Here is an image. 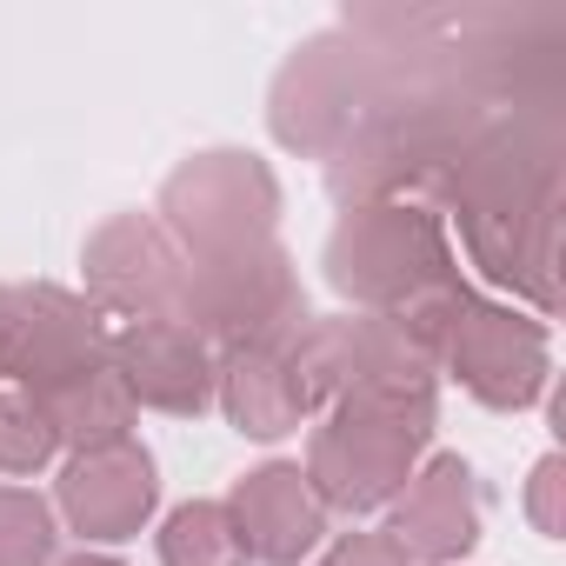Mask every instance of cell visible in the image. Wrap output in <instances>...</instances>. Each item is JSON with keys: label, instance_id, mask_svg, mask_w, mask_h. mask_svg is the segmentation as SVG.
Returning <instances> with one entry per match:
<instances>
[{"label": "cell", "instance_id": "cell-1", "mask_svg": "<svg viewBox=\"0 0 566 566\" xmlns=\"http://www.w3.org/2000/svg\"><path fill=\"white\" fill-rule=\"evenodd\" d=\"M433 193L460 213L467 253L486 280L526 294L539 314H553V233H559V140L553 127H480L453 167L433 180Z\"/></svg>", "mask_w": 566, "mask_h": 566}, {"label": "cell", "instance_id": "cell-2", "mask_svg": "<svg viewBox=\"0 0 566 566\" xmlns=\"http://www.w3.org/2000/svg\"><path fill=\"white\" fill-rule=\"evenodd\" d=\"M433 367L407 360L387 374H367L354 387H340L307 440V486L321 493V506L334 513H374L394 506V493L413 480L427 440H433Z\"/></svg>", "mask_w": 566, "mask_h": 566}, {"label": "cell", "instance_id": "cell-3", "mask_svg": "<svg viewBox=\"0 0 566 566\" xmlns=\"http://www.w3.org/2000/svg\"><path fill=\"white\" fill-rule=\"evenodd\" d=\"M327 280L360 307L407 321L447 287H460V266L433 207L413 200H347L340 227L327 233Z\"/></svg>", "mask_w": 566, "mask_h": 566}, {"label": "cell", "instance_id": "cell-4", "mask_svg": "<svg viewBox=\"0 0 566 566\" xmlns=\"http://www.w3.org/2000/svg\"><path fill=\"white\" fill-rule=\"evenodd\" d=\"M400 327L420 340V354L433 360V374L447 367L493 413H520V407H533L546 394V374H553L546 321L480 301L467 280L447 287L440 301H427L420 314H407Z\"/></svg>", "mask_w": 566, "mask_h": 566}, {"label": "cell", "instance_id": "cell-5", "mask_svg": "<svg viewBox=\"0 0 566 566\" xmlns=\"http://www.w3.org/2000/svg\"><path fill=\"white\" fill-rule=\"evenodd\" d=\"M187 327L213 347V360L253 354V347H294L314 327L294 253L280 240H253V247H233L220 260H193Z\"/></svg>", "mask_w": 566, "mask_h": 566}, {"label": "cell", "instance_id": "cell-6", "mask_svg": "<svg viewBox=\"0 0 566 566\" xmlns=\"http://www.w3.org/2000/svg\"><path fill=\"white\" fill-rule=\"evenodd\" d=\"M154 220L167 227V240L187 253V260H220L233 247H253V240H273V220H280V180L260 154H240V147H213V154H193L167 174L160 187V207Z\"/></svg>", "mask_w": 566, "mask_h": 566}, {"label": "cell", "instance_id": "cell-7", "mask_svg": "<svg viewBox=\"0 0 566 566\" xmlns=\"http://www.w3.org/2000/svg\"><path fill=\"white\" fill-rule=\"evenodd\" d=\"M107 321L94 314L87 294H67L54 280L34 287H8V321H0V374L14 380V394L48 400L87 374L107 367Z\"/></svg>", "mask_w": 566, "mask_h": 566}, {"label": "cell", "instance_id": "cell-8", "mask_svg": "<svg viewBox=\"0 0 566 566\" xmlns=\"http://www.w3.org/2000/svg\"><path fill=\"white\" fill-rule=\"evenodd\" d=\"M87 301L94 314L120 321H180L187 327V287H193V260L167 240L154 213H114L87 233Z\"/></svg>", "mask_w": 566, "mask_h": 566}, {"label": "cell", "instance_id": "cell-9", "mask_svg": "<svg viewBox=\"0 0 566 566\" xmlns=\"http://www.w3.org/2000/svg\"><path fill=\"white\" fill-rule=\"evenodd\" d=\"M54 506L61 520L81 533V539H101V546H120L134 539L154 506H160V473H154V453L140 440H114V447H87V453H67L61 480H54Z\"/></svg>", "mask_w": 566, "mask_h": 566}, {"label": "cell", "instance_id": "cell-10", "mask_svg": "<svg viewBox=\"0 0 566 566\" xmlns=\"http://www.w3.org/2000/svg\"><path fill=\"white\" fill-rule=\"evenodd\" d=\"M107 360L134 407L180 413V420L213 407V347L180 321H120L107 334Z\"/></svg>", "mask_w": 566, "mask_h": 566}, {"label": "cell", "instance_id": "cell-11", "mask_svg": "<svg viewBox=\"0 0 566 566\" xmlns=\"http://www.w3.org/2000/svg\"><path fill=\"white\" fill-rule=\"evenodd\" d=\"M387 539L413 566H453L480 546V486L460 453H433L413 467V480L394 493V526Z\"/></svg>", "mask_w": 566, "mask_h": 566}, {"label": "cell", "instance_id": "cell-12", "mask_svg": "<svg viewBox=\"0 0 566 566\" xmlns=\"http://www.w3.org/2000/svg\"><path fill=\"white\" fill-rule=\"evenodd\" d=\"M227 513L240 526L247 559H260V566H301L327 539V506L294 460H266V467L240 473L227 493Z\"/></svg>", "mask_w": 566, "mask_h": 566}, {"label": "cell", "instance_id": "cell-13", "mask_svg": "<svg viewBox=\"0 0 566 566\" xmlns=\"http://www.w3.org/2000/svg\"><path fill=\"white\" fill-rule=\"evenodd\" d=\"M213 400L247 440H280L301 433V420L321 413V387L294 347H253V354H220L213 360Z\"/></svg>", "mask_w": 566, "mask_h": 566}, {"label": "cell", "instance_id": "cell-14", "mask_svg": "<svg viewBox=\"0 0 566 566\" xmlns=\"http://www.w3.org/2000/svg\"><path fill=\"white\" fill-rule=\"evenodd\" d=\"M41 413H48V427H54V440L61 447H74V453H87V447H114V440H134L127 427H134V400H127V387H120V374H114V360L101 367V374H87V380H74V387H61V394H48V400H34Z\"/></svg>", "mask_w": 566, "mask_h": 566}, {"label": "cell", "instance_id": "cell-15", "mask_svg": "<svg viewBox=\"0 0 566 566\" xmlns=\"http://www.w3.org/2000/svg\"><path fill=\"white\" fill-rule=\"evenodd\" d=\"M160 566H247L227 500H187L160 520Z\"/></svg>", "mask_w": 566, "mask_h": 566}, {"label": "cell", "instance_id": "cell-16", "mask_svg": "<svg viewBox=\"0 0 566 566\" xmlns=\"http://www.w3.org/2000/svg\"><path fill=\"white\" fill-rule=\"evenodd\" d=\"M61 546V520L41 493L0 486V566H48Z\"/></svg>", "mask_w": 566, "mask_h": 566}, {"label": "cell", "instance_id": "cell-17", "mask_svg": "<svg viewBox=\"0 0 566 566\" xmlns=\"http://www.w3.org/2000/svg\"><path fill=\"white\" fill-rule=\"evenodd\" d=\"M61 453L48 413L28 394H0V473H41Z\"/></svg>", "mask_w": 566, "mask_h": 566}, {"label": "cell", "instance_id": "cell-18", "mask_svg": "<svg viewBox=\"0 0 566 566\" xmlns=\"http://www.w3.org/2000/svg\"><path fill=\"white\" fill-rule=\"evenodd\" d=\"M559 453H546L539 467H533V486H526V506H533V526L546 533V539H559L566 533V513H559Z\"/></svg>", "mask_w": 566, "mask_h": 566}, {"label": "cell", "instance_id": "cell-19", "mask_svg": "<svg viewBox=\"0 0 566 566\" xmlns=\"http://www.w3.org/2000/svg\"><path fill=\"white\" fill-rule=\"evenodd\" d=\"M321 566H413L387 533H347V539H334L327 546V559Z\"/></svg>", "mask_w": 566, "mask_h": 566}, {"label": "cell", "instance_id": "cell-20", "mask_svg": "<svg viewBox=\"0 0 566 566\" xmlns=\"http://www.w3.org/2000/svg\"><path fill=\"white\" fill-rule=\"evenodd\" d=\"M61 566H127V559H114V553H87V546H81V553H67Z\"/></svg>", "mask_w": 566, "mask_h": 566}, {"label": "cell", "instance_id": "cell-21", "mask_svg": "<svg viewBox=\"0 0 566 566\" xmlns=\"http://www.w3.org/2000/svg\"><path fill=\"white\" fill-rule=\"evenodd\" d=\"M0 321H8V287H0Z\"/></svg>", "mask_w": 566, "mask_h": 566}]
</instances>
